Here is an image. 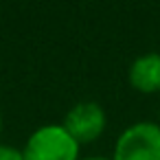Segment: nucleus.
<instances>
[{"label": "nucleus", "instance_id": "f257e3e1", "mask_svg": "<svg viewBox=\"0 0 160 160\" xmlns=\"http://www.w3.org/2000/svg\"><path fill=\"white\" fill-rule=\"evenodd\" d=\"M81 145L64 129V125L38 127L22 147L24 160H81Z\"/></svg>", "mask_w": 160, "mask_h": 160}, {"label": "nucleus", "instance_id": "f03ea898", "mask_svg": "<svg viewBox=\"0 0 160 160\" xmlns=\"http://www.w3.org/2000/svg\"><path fill=\"white\" fill-rule=\"evenodd\" d=\"M112 160H160V123L140 121L121 132Z\"/></svg>", "mask_w": 160, "mask_h": 160}, {"label": "nucleus", "instance_id": "7ed1b4c3", "mask_svg": "<svg viewBox=\"0 0 160 160\" xmlns=\"http://www.w3.org/2000/svg\"><path fill=\"white\" fill-rule=\"evenodd\" d=\"M62 125L79 145H88L101 138L108 125V116L97 101H81L66 112Z\"/></svg>", "mask_w": 160, "mask_h": 160}, {"label": "nucleus", "instance_id": "20e7f679", "mask_svg": "<svg viewBox=\"0 0 160 160\" xmlns=\"http://www.w3.org/2000/svg\"><path fill=\"white\" fill-rule=\"evenodd\" d=\"M129 86L142 94L160 92V53H145L136 57L127 72Z\"/></svg>", "mask_w": 160, "mask_h": 160}, {"label": "nucleus", "instance_id": "39448f33", "mask_svg": "<svg viewBox=\"0 0 160 160\" xmlns=\"http://www.w3.org/2000/svg\"><path fill=\"white\" fill-rule=\"evenodd\" d=\"M0 160H24V153H22V149H18L13 145L0 142Z\"/></svg>", "mask_w": 160, "mask_h": 160}, {"label": "nucleus", "instance_id": "423d86ee", "mask_svg": "<svg viewBox=\"0 0 160 160\" xmlns=\"http://www.w3.org/2000/svg\"><path fill=\"white\" fill-rule=\"evenodd\" d=\"M81 160H112V158H103V156H90V158H81Z\"/></svg>", "mask_w": 160, "mask_h": 160}, {"label": "nucleus", "instance_id": "0eeeda50", "mask_svg": "<svg viewBox=\"0 0 160 160\" xmlns=\"http://www.w3.org/2000/svg\"><path fill=\"white\" fill-rule=\"evenodd\" d=\"M0 136H2V114H0Z\"/></svg>", "mask_w": 160, "mask_h": 160}]
</instances>
